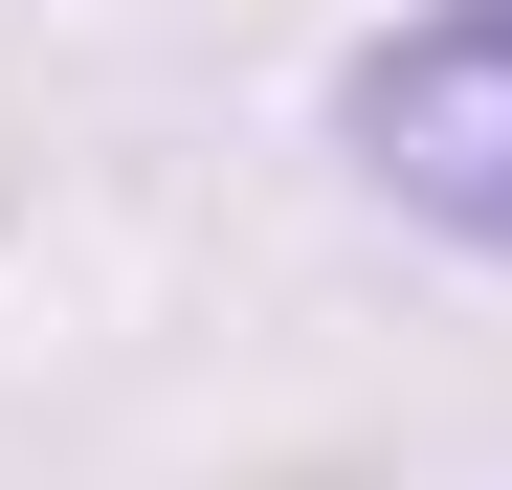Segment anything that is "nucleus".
<instances>
[{"instance_id":"1","label":"nucleus","mask_w":512,"mask_h":490,"mask_svg":"<svg viewBox=\"0 0 512 490\" xmlns=\"http://www.w3.org/2000/svg\"><path fill=\"white\" fill-rule=\"evenodd\" d=\"M334 134L401 223H446L512 268V0H401V23L334 67Z\"/></svg>"}]
</instances>
